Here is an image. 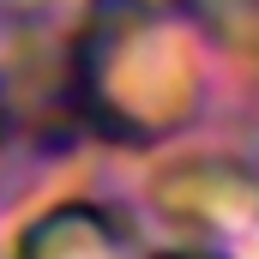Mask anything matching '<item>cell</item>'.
I'll return each instance as SVG.
<instances>
[{"label":"cell","instance_id":"6da1fadb","mask_svg":"<svg viewBox=\"0 0 259 259\" xmlns=\"http://www.w3.org/2000/svg\"><path fill=\"white\" fill-rule=\"evenodd\" d=\"M169 259H193V253H169Z\"/></svg>","mask_w":259,"mask_h":259}]
</instances>
